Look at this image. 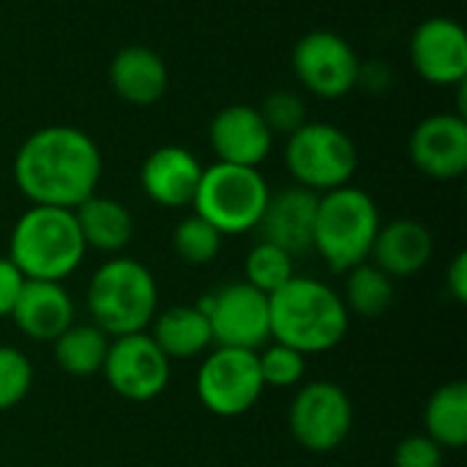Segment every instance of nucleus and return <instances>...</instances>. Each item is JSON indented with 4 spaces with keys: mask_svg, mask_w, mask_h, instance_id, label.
I'll use <instances>...</instances> for the list:
<instances>
[{
    "mask_svg": "<svg viewBox=\"0 0 467 467\" xmlns=\"http://www.w3.org/2000/svg\"><path fill=\"white\" fill-rule=\"evenodd\" d=\"M208 140L216 153V161L238 164V167H257L268 159L274 134L265 126L257 107L230 104L219 109L208 126Z\"/></svg>",
    "mask_w": 467,
    "mask_h": 467,
    "instance_id": "2eb2a0df",
    "label": "nucleus"
},
{
    "mask_svg": "<svg viewBox=\"0 0 467 467\" xmlns=\"http://www.w3.org/2000/svg\"><path fill=\"white\" fill-rule=\"evenodd\" d=\"M244 276H246L244 279L246 285L271 296L296 276V257H290L285 249L268 241H260L249 249L244 260Z\"/></svg>",
    "mask_w": 467,
    "mask_h": 467,
    "instance_id": "a878e982",
    "label": "nucleus"
},
{
    "mask_svg": "<svg viewBox=\"0 0 467 467\" xmlns=\"http://www.w3.org/2000/svg\"><path fill=\"white\" fill-rule=\"evenodd\" d=\"M208 323L213 348L260 350L271 339L268 296L246 282H230L197 304Z\"/></svg>",
    "mask_w": 467,
    "mask_h": 467,
    "instance_id": "9d476101",
    "label": "nucleus"
},
{
    "mask_svg": "<svg viewBox=\"0 0 467 467\" xmlns=\"http://www.w3.org/2000/svg\"><path fill=\"white\" fill-rule=\"evenodd\" d=\"M150 328H153L150 339L159 345V350L170 361L197 358L213 348L211 323L197 304L194 306H170L164 312H156Z\"/></svg>",
    "mask_w": 467,
    "mask_h": 467,
    "instance_id": "412c9836",
    "label": "nucleus"
},
{
    "mask_svg": "<svg viewBox=\"0 0 467 467\" xmlns=\"http://www.w3.org/2000/svg\"><path fill=\"white\" fill-rule=\"evenodd\" d=\"M380 224L378 202L364 189L342 186L326 192L317 197L312 249L331 271L348 274L369 260Z\"/></svg>",
    "mask_w": 467,
    "mask_h": 467,
    "instance_id": "39448f33",
    "label": "nucleus"
},
{
    "mask_svg": "<svg viewBox=\"0 0 467 467\" xmlns=\"http://www.w3.org/2000/svg\"><path fill=\"white\" fill-rule=\"evenodd\" d=\"M410 161L432 181H457L467 172V120L457 112H435L410 134Z\"/></svg>",
    "mask_w": 467,
    "mask_h": 467,
    "instance_id": "4468645a",
    "label": "nucleus"
},
{
    "mask_svg": "<svg viewBox=\"0 0 467 467\" xmlns=\"http://www.w3.org/2000/svg\"><path fill=\"white\" fill-rule=\"evenodd\" d=\"M33 389L30 358L11 345H0V413L16 408Z\"/></svg>",
    "mask_w": 467,
    "mask_h": 467,
    "instance_id": "c85d7f7f",
    "label": "nucleus"
},
{
    "mask_svg": "<svg viewBox=\"0 0 467 467\" xmlns=\"http://www.w3.org/2000/svg\"><path fill=\"white\" fill-rule=\"evenodd\" d=\"M88 315L109 339L145 331L159 312V287L148 265L115 254L88 282Z\"/></svg>",
    "mask_w": 467,
    "mask_h": 467,
    "instance_id": "20e7f679",
    "label": "nucleus"
},
{
    "mask_svg": "<svg viewBox=\"0 0 467 467\" xmlns=\"http://www.w3.org/2000/svg\"><path fill=\"white\" fill-rule=\"evenodd\" d=\"M194 391L202 408L222 419H238L249 413L265 386L257 367V350H238V348H213L202 358Z\"/></svg>",
    "mask_w": 467,
    "mask_h": 467,
    "instance_id": "6e6552de",
    "label": "nucleus"
},
{
    "mask_svg": "<svg viewBox=\"0 0 467 467\" xmlns=\"http://www.w3.org/2000/svg\"><path fill=\"white\" fill-rule=\"evenodd\" d=\"M25 282L27 279L22 276V271L8 257H0V317H11Z\"/></svg>",
    "mask_w": 467,
    "mask_h": 467,
    "instance_id": "2f4dec72",
    "label": "nucleus"
},
{
    "mask_svg": "<svg viewBox=\"0 0 467 467\" xmlns=\"http://www.w3.org/2000/svg\"><path fill=\"white\" fill-rule=\"evenodd\" d=\"M257 367L265 389H293L306 375V356L287 345L271 342L257 350Z\"/></svg>",
    "mask_w": 467,
    "mask_h": 467,
    "instance_id": "cd10ccee",
    "label": "nucleus"
},
{
    "mask_svg": "<svg viewBox=\"0 0 467 467\" xmlns=\"http://www.w3.org/2000/svg\"><path fill=\"white\" fill-rule=\"evenodd\" d=\"M413 71L438 88H457L467 79V33L451 16L424 19L408 44Z\"/></svg>",
    "mask_w": 467,
    "mask_h": 467,
    "instance_id": "ddd939ff",
    "label": "nucleus"
},
{
    "mask_svg": "<svg viewBox=\"0 0 467 467\" xmlns=\"http://www.w3.org/2000/svg\"><path fill=\"white\" fill-rule=\"evenodd\" d=\"M271 339L298 350L301 356L328 353L342 345L350 315L342 296L312 276H293L268 296Z\"/></svg>",
    "mask_w": 467,
    "mask_h": 467,
    "instance_id": "f03ea898",
    "label": "nucleus"
},
{
    "mask_svg": "<svg viewBox=\"0 0 467 467\" xmlns=\"http://www.w3.org/2000/svg\"><path fill=\"white\" fill-rule=\"evenodd\" d=\"M74 216L85 246L101 254H120L134 235L131 211L112 197L90 194L85 202L74 208Z\"/></svg>",
    "mask_w": 467,
    "mask_h": 467,
    "instance_id": "4be33fe9",
    "label": "nucleus"
},
{
    "mask_svg": "<svg viewBox=\"0 0 467 467\" xmlns=\"http://www.w3.org/2000/svg\"><path fill=\"white\" fill-rule=\"evenodd\" d=\"M172 361L159 350L150 334H129L109 339L101 375L107 386L129 402H150L170 386Z\"/></svg>",
    "mask_w": 467,
    "mask_h": 467,
    "instance_id": "f8f14e48",
    "label": "nucleus"
},
{
    "mask_svg": "<svg viewBox=\"0 0 467 467\" xmlns=\"http://www.w3.org/2000/svg\"><path fill=\"white\" fill-rule=\"evenodd\" d=\"M293 74L320 99H342L356 90L361 57L353 44L334 30H309L293 47Z\"/></svg>",
    "mask_w": 467,
    "mask_h": 467,
    "instance_id": "9b49d317",
    "label": "nucleus"
},
{
    "mask_svg": "<svg viewBox=\"0 0 467 467\" xmlns=\"http://www.w3.org/2000/svg\"><path fill=\"white\" fill-rule=\"evenodd\" d=\"M11 320L33 342H55L74 323V301L63 282H38L27 279Z\"/></svg>",
    "mask_w": 467,
    "mask_h": 467,
    "instance_id": "aec40b11",
    "label": "nucleus"
},
{
    "mask_svg": "<svg viewBox=\"0 0 467 467\" xmlns=\"http://www.w3.org/2000/svg\"><path fill=\"white\" fill-rule=\"evenodd\" d=\"M342 301L348 306V315H358L364 320L383 317L394 304V279L367 260L348 271Z\"/></svg>",
    "mask_w": 467,
    "mask_h": 467,
    "instance_id": "393cba45",
    "label": "nucleus"
},
{
    "mask_svg": "<svg viewBox=\"0 0 467 467\" xmlns=\"http://www.w3.org/2000/svg\"><path fill=\"white\" fill-rule=\"evenodd\" d=\"M200 159L181 145H161L140 167V186L145 197L161 208H183L192 205L200 178Z\"/></svg>",
    "mask_w": 467,
    "mask_h": 467,
    "instance_id": "f3484780",
    "label": "nucleus"
},
{
    "mask_svg": "<svg viewBox=\"0 0 467 467\" xmlns=\"http://www.w3.org/2000/svg\"><path fill=\"white\" fill-rule=\"evenodd\" d=\"M257 112L263 115L265 126L271 129V134H285L290 137L293 131H298L306 123V104L298 93L293 90H274L263 99V104L257 107Z\"/></svg>",
    "mask_w": 467,
    "mask_h": 467,
    "instance_id": "c756f323",
    "label": "nucleus"
},
{
    "mask_svg": "<svg viewBox=\"0 0 467 467\" xmlns=\"http://www.w3.org/2000/svg\"><path fill=\"white\" fill-rule=\"evenodd\" d=\"M432 254L435 241L424 222L394 219L389 224H380L369 252V263H375L391 279H410L430 265Z\"/></svg>",
    "mask_w": 467,
    "mask_h": 467,
    "instance_id": "a211bd4d",
    "label": "nucleus"
},
{
    "mask_svg": "<svg viewBox=\"0 0 467 467\" xmlns=\"http://www.w3.org/2000/svg\"><path fill=\"white\" fill-rule=\"evenodd\" d=\"M446 290L457 304H467V252H457L446 271Z\"/></svg>",
    "mask_w": 467,
    "mask_h": 467,
    "instance_id": "72a5a7b5",
    "label": "nucleus"
},
{
    "mask_svg": "<svg viewBox=\"0 0 467 467\" xmlns=\"http://www.w3.org/2000/svg\"><path fill=\"white\" fill-rule=\"evenodd\" d=\"M424 435L443 451H460L467 443V386L451 380L441 386L424 408Z\"/></svg>",
    "mask_w": 467,
    "mask_h": 467,
    "instance_id": "5701e85b",
    "label": "nucleus"
},
{
    "mask_svg": "<svg viewBox=\"0 0 467 467\" xmlns=\"http://www.w3.org/2000/svg\"><path fill=\"white\" fill-rule=\"evenodd\" d=\"M109 85L115 96L131 107H150L164 99L170 88V71L164 57L142 44H129L109 60Z\"/></svg>",
    "mask_w": 467,
    "mask_h": 467,
    "instance_id": "6ab92c4d",
    "label": "nucleus"
},
{
    "mask_svg": "<svg viewBox=\"0 0 467 467\" xmlns=\"http://www.w3.org/2000/svg\"><path fill=\"white\" fill-rule=\"evenodd\" d=\"M353 402L348 391L331 380H312L293 397L287 424L296 443L315 454L339 449L353 430Z\"/></svg>",
    "mask_w": 467,
    "mask_h": 467,
    "instance_id": "1a4fd4ad",
    "label": "nucleus"
},
{
    "mask_svg": "<svg viewBox=\"0 0 467 467\" xmlns=\"http://www.w3.org/2000/svg\"><path fill=\"white\" fill-rule=\"evenodd\" d=\"M317 197L304 186H287L268 197V205L260 216V241H268L285 249L290 257H301L312 252L315 238V216H317Z\"/></svg>",
    "mask_w": 467,
    "mask_h": 467,
    "instance_id": "dca6fc26",
    "label": "nucleus"
},
{
    "mask_svg": "<svg viewBox=\"0 0 467 467\" xmlns=\"http://www.w3.org/2000/svg\"><path fill=\"white\" fill-rule=\"evenodd\" d=\"M101 150L77 126H44L33 131L14 156V183L30 205L74 211L101 181Z\"/></svg>",
    "mask_w": 467,
    "mask_h": 467,
    "instance_id": "f257e3e1",
    "label": "nucleus"
},
{
    "mask_svg": "<svg viewBox=\"0 0 467 467\" xmlns=\"http://www.w3.org/2000/svg\"><path fill=\"white\" fill-rule=\"evenodd\" d=\"M391 82H394V74H391V66L386 60H367L358 68L356 88H364L369 93H383V90H389Z\"/></svg>",
    "mask_w": 467,
    "mask_h": 467,
    "instance_id": "473e14b6",
    "label": "nucleus"
},
{
    "mask_svg": "<svg viewBox=\"0 0 467 467\" xmlns=\"http://www.w3.org/2000/svg\"><path fill=\"white\" fill-rule=\"evenodd\" d=\"M222 241H224V235L213 224L200 219L197 213L181 219L175 233H172V249L189 265H208V263H213L216 254L222 252Z\"/></svg>",
    "mask_w": 467,
    "mask_h": 467,
    "instance_id": "bb28decb",
    "label": "nucleus"
},
{
    "mask_svg": "<svg viewBox=\"0 0 467 467\" xmlns=\"http://www.w3.org/2000/svg\"><path fill=\"white\" fill-rule=\"evenodd\" d=\"M394 467H443V449L427 435H410L397 443Z\"/></svg>",
    "mask_w": 467,
    "mask_h": 467,
    "instance_id": "7c9ffc66",
    "label": "nucleus"
},
{
    "mask_svg": "<svg viewBox=\"0 0 467 467\" xmlns=\"http://www.w3.org/2000/svg\"><path fill=\"white\" fill-rule=\"evenodd\" d=\"M85 254L88 246L68 208L30 205L8 238V260L25 279L63 282L82 265Z\"/></svg>",
    "mask_w": 467,
    "mask_h": 467,
    "instance_id": "7ed1b4c3",
    "label": "nucleus"
},
{
    "mask_svg": "<svg viewBox=\"0 0 467 467\" xmlns=\"http://www.w3.org/2000/svg\"><path fill=\"white\" fill-rule=\"evenodd\" d=\"M271 189L257 167L213 161L202 170L192 208L222 235H244L257 230Z\"/></svg>",
    "mask_w": 467,
    "mask_h": 467,
    "instance_id": "423d86ee",
    "label": "nucleus"
},
{
    "mask_svg": "<svg viewBox=\"0 0 467 467\" xmlns=\"http://www.w3.org/2000/svg\"><path fill=\"white\" fill-rule=\"evenodd\" d=\"M285 167L296 186L326 194L350 186L358 170V148L348 131L326 120H306L287 137Z\"/></svg>",
    "mask_w": 467,
    "mask_h": 467,
    "instance_id": "0eeeda50",
    "label": "nucleus"
},
{
    "mask_svg": "<svg viewBox=\"0 0 467 467\" xmlns=\"http://www.w3.org/2000/svg\"><path fill=\"white\" fill-rule=\"evenodd\" d=\"M109 337L93 323H71L55 342V361L71 378H90L101 372L107 358Z\"/></svg>",
    "mask_w": 467,
    "mask_h": 467,
    "instance_id": "b1692460",
    "label": "nucleus"
}]
</instances>
